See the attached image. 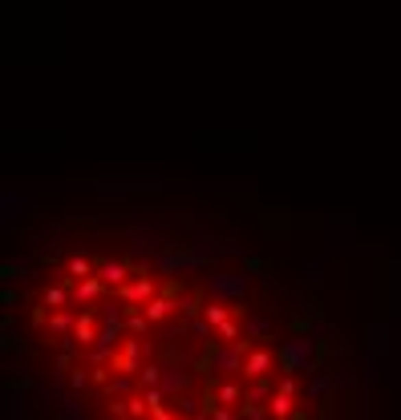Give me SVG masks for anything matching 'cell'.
Here are the masks:
<instances>
[{"label":"cell","instance_id":"7a4b0ae2","mask_svg":"<svg viewBox=\"0 0 401 420\" xmlns=\"http://www.w3.org/2000/svg\"><path fill=\"white\" fill-rule=\"evenodd\" d=\"M69 271H73V275H89V263H86V259H73V263H69Z\"/></svg>","mask_w":401,"mask_h":420},{"label":"cell","instance_id":"6da1fadb","mask_svg":"<svg viewBox=\"0 0 401 420\" xmlns=\"http://www.w3.org/2000/svg\"><path fill=\"white\" fill-rule=\"evenodd\" d=\"M101 279L118 283V279H126V267H122V263H106V267H101Z\"/></svg>","mask_w":401,"mask_h":420}]
</instances>
